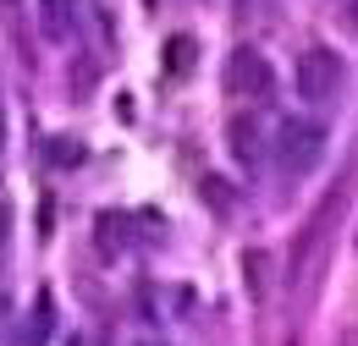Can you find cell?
<instances>
[{
    "label": "cell",
    "mask_w": 358,
    "mask_h": 346,
    "mask_svg": "<svg viewBox=\"0 0 358 346\" xmlns=\"http://www.w3.org/2000/svg\"><path fill=\"white\" fill-rule=\"evenodd\" d=\"M270 143H275V165L287 176H309L314 165L325 160V127H320V121H303V116H287Z\"/></svg>",
    "instance_id": "1"
},
{
    "label": "cell",
    "mask_w": 358,
    "mask_h": 346,
    "mask_svg": "<svg viewBox=\"0 0 358 346\" xmlns=\"http://www.w3.org/2000/svg\"><path fill=\"white\" fill-rule=\"evenodd\" d=\"M292 77H298V93H303L309 105H325V99H336V88H342V55L325 50V44H309V50L298 55Z\"/></svg>",
    "instance_id": "2"
},
{
    "label": "cell",
    "mask_w": 358,
    "mask_h": 346,
    "mask_svg": "<svg viewBox=\"0 0 358 346\" xmlns=\"http://www.w3.org/2000/svg\"><path fill=\"white\" fill-rule=\"evenodd\" d=\"M226 93H237V99H254V105H265L275 99V72H270V61L259 50H231L226 55Z\"/></svg>",
    "instance_id": "3"
},
{
    "label": "cell",
    "mask_w": 358,
    "mask_h": 346,
    "mask_svg": "<svg viewBox=\"0 0 358 346\" xmlns=\"http://www.w3.org/2000/svg\"><path fill=\"white\" fill-rule=\"evenodd\" d=\"M226 149H231V160H237L243 171H259V160H265L259 121H254V116H231V121H226Z\"/></svg>",
    "instance_id": "4"
},
{
    "label": "cell",
    "mask_w": 358,
    "mask_h": 346,
    "mask_svg": "<svg viewBox=\"0 0 358 346\" xmlns=\"http://www.w3.org/2000/svg\"><path fill=\"white\" fill-rule=\"evenodd\" d=\"M94 248H99L105 259H122V253L133 248V220L116 215V209H99V215H94Z\"/></svg>",
    "instance_id": "5"
},
{
    "label": "cell",
    "mask_w": 358,
    "mask_h": 346,
    "mask_svg": "<svg viewBox=\"0 0 358 346\" xmlns=\"http://www.w3.org/2000/svg\"><path fill=\"white\" fill-rule=\"evenodd\" d=\"M243 286H248L254 303L270 297V253L265 248H248V253H243Z\"/></svg>",
    "instance_id": "6"
},
{
    "label": "cell",
    "mask_w": 358,
    "mask_h": 346,
    "mask_svg": "<svg viewBox=\"0 0 358 346\" xmlns=\"http://www.w3.org/2000/svg\"><path fill=\"white\" fill-rule=\"evenodd\" d=\"M11 204H0V319L11 313Z\"/></svg>",
    "instance_id": "7"
},
{
    "label": "cell",
    "mask_w": 358,
    "mask_h": 346,
    "mask_svg": "<svg viewBox=\"0 0 358 346\" xmlns=\"http://www.w3.org/2000/svg\"><path fill=\"white\" fill-rule=\"evenodd\" d=\"M199 198H204L215 215H231V209H237V187H231L226 176H199Z\"/></svg>",
    "instance_id": "8"
},
{
    "label": "cell",
    "mask_w": 358,
    "mask_h": 346,
    "mask_svg": "<svg viewBox=\"0 0 358 346\" xmlns=\"http://www.w3.org/2000/svg\"><path fill=\"white\" fill-rule=\"evenodd\" d=\"M45 160L55 165V171H72V165L89 160V149H83L78 137H50V143H45Z\"/></svg>",
    "instance_id": "9"
},
{
    "label": "cell",
    "mask_w": 358,
    "mask_h": 346,
    "mask_svg": "<svg viewBox=\"0 0 358 346\" xmlns=\"http://www.w3.org/2000/svg\"><path fill=\"white\" fill-rule=\"evenodd\" d=\"M193 61H199V44H193V33H177V39L166 44V72H171V77L193 72Z\"/></svg>",
    "instance_id": "10"
},
{
    "label": "cell",
    "mask_w": 358,
    "mask_h": 346,
    "mask_svg": "<svg viewBox=\"0 0 358 346\" xmlns=\"http://www.w3.org/2000/svg\"><path fill=\"white\" fill-rule=\"evenodd\" d=\"M45 33L50 39H72V17H66V0H45Z\"/></svg>",
    "instance_id": "11"
},
{
    "label": "cell",
    "mask_w": 358,
    "mask_h": 346,
    "mask_svg": "<svg viewBox=\"0 0 358 346\" xmlns=\"http://www.w3.org/2000/svg\"><path fill=\"white\" fill-rule=\"evenodd\" d=\"M50 319H55V303H50V292H39L34 297V336H28V346H39L50 336Z\"/></svg>",
    "instance_id": "12"
},
{
    "label": "cell",
    "mask_w": 358,
    "mask_h": 346,
    "mask_svg": "<svg viewBox=\"0 0 358 346\" xmlns=\"http://www.w3.org/2000/svg\"><path fill=\"white\" fill-rule=\"evenodd\" d=\"M66 346H89V336H66Z\"/></svg>",
    "instance_id": "13"
},
{
    "label": "cell",
    "mask_w": 358,
    "mask_h": 346,
    "mask_svg": "<svg viewBox=\"0 0 358 346\" xmlns=\"http://www.w3.org/2000/svg\"><path fill=\"white\" fill-rule=\"evenodd\" d=\"M353 28H358V0H353Z\"/></svg>",
    "instance_id": "14"
},
{
    "label": "cell",
    "mask_w": 358,
    "mask_h": 346,
    "mask_svg": "<svg viewBox=\"0 0 358 346\" xmlns=\"http://www.w3.org/2000/svg\"><path fill=\"white\" fill-rule=\"evenodd\" d=\"M0 6H17V0H0Z\"/></svg>",
    "instance_id": "15"
},
{
    "label": "cell",
    "mask_w": 358,
    "mask_h": 346,
    "mask_svg": "<svg viewBox=\"0 0 358 346\" xmlns=\"http://www.w3.org/2000/svg\"><path fill=\"white\" fill-rule=\"evenodd\" d=\"M89 346H105V341H89Z\"/></svg>",
    "instance_id": "16"
},
{
    "label": "cell",
    "mask_w": 358,
    "mask_h": 346,
    "mask_svg": "<svg viewBox=\"0 0 358 346\" xmlns=\"http://www.w3.org/2000/svg\"><path fill=\"white\" fill-rule=\"evenodd\" d=\"M353 346H358V341H353Z\"/></svg>",
    "instance_id": "17"
}]
</instances>
